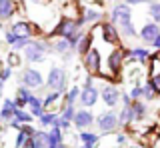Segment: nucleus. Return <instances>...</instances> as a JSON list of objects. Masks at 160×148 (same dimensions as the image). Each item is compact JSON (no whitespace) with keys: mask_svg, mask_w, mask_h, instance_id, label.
Here are the masks:
<instances>
[{"mask_svg":"<svg viewBox=\"0 0 160 148\" xmlns=\"http://www.w3.org/2000/svg\"><path fill=\"white\" fill-rule=\"evenodd\" d=\"M10 76H12V68H10V66H4V70L0 72V80L4 82V80H8Z\"/></svg>","mask_w":160,"mask_h":148,"instance_id":"nucleus-40","label":"nucleus"},{"mask_svg":"<svg viewBox=\"0 0 160 148\" xmlns=\"http://www.w3.org/2000/svg\"><path fill=\"white\" fill-rule=\"evenodd\" d=\"M158 34H160V26H158V24L156 22H146V24H142L138 36H140V40H142L144 44H152L154 40H156Z\"/></svg>","mask_w":160,"mask_h":148,"instance_id":"nucleus-14","label":"nucleus"},{"mask_svg":"<svg viewBox=\"0 0 160 148\" xmlns=\"http://www.w3.org/2000/svg\"><path fill=\"white\" fill-rule=\"evenodd\" d=\"M152 46L156 48V50H160V34H158V36H156V40L152 42Z\"/></svg>","mask_w":160,"mask_h":148,"instance_id":"nucleus-43","label":"nucleus"},{"mask_svg":"<svg viewBox=\"0 0 160 148\" xmlns=\"http://www.w3.org/2000/svg\"><path fill=\"white\" fill-rule=\"evenodd\" d=\"M16 114V102L14 100H4L2 108H0V120H10Z\"/></svg>","mask_w":160,"mask_h":148,"instance_id":"nucleus-25","label":"nucleus"},{"mask_svg":"<svg viewBox=\"0 0 160 148\" xmlns=\"http://www.w3.org/2000/svg\"><path fill=\"white\" fill-rule=\"evenodd\" d=\"M48 48H52V50L56 54H60V56L72 52V46H70V42L66 40V38H54L52 44H48Z\"/></svg>","mask_w":160,"mask_h":148,"instance_id":"nucleus-19","label":"nucleus"},{"mask_svg":"<svg viewBox=\"0 0 160 148\" xmlns=\"http://www.w3.org/2000/svg\"><path fill=\"white\" fill-rule=\"evenodd\" d=\"M16 12V2L14 0H0V20H8Z\"/></svg>","mask_w":160,"mask_h":148,"instance_id":"nucleus-20","label":"nucleus"},{"mask_svg":"<svg viewBox=\"0 0 160 148\" xmlns=\"http://www.w3.org/2000/svg\"><path fill=\"white\" fill-rule=\"evenodd\" d=\"M0 26H2V24H0Z\"/></svg>","mask_w":160,"mask_h":148,"instance_id":"nucleus-46","label":"nucleus"},{"mask_svg":"<svg viewBox=\"0 0 160 148\" xmlns=\"http://www.w3.org/2000/svg\"><path fill=\"white\" fill-rule=\"evenodd\" d=\"M116 140H118V144H124V142H126V134H124V132H122V134H118Z\"/></svg>","mask_w":160,"mask_h":148,"instance_id":"nucleus-42","label":"nucleus"},{"mask_svg":"<svg viewBox=\"0 0 160 148\" xmlns=\"http://www.w3.org/2000/svg\"><path fill=\"white\" fill-rule=\"evenodd\" d=\"M142 2H152V0H124V4H128V6H136V4Z\"/></svg>","mask_w":160,"mask_h":148,"instance_id":"nucleus-41","label":"nucleus"},{"mask_svg":"<svg viewBox=\"0 0 160 148\" xmlns=\"http://www.w3.org/2000/svg\"><path fill=\"white\" fill-rule=\"evenodd\" d=\"M156 96H158V94L154 92V88L146 82V84H144V100H148V102H150V100H154Z\"/></svg>","mask_w":160,"mask_h":148,"instance_id":"nucleus-36","label":"nucleus"},{"mask_svg":"<svg viewBox=\"0 0 160 148\" xmlns=\"http://www.w3.org/2000/svg\"><path fill=\"white\" fill-rule=\"evenodd\" d=\"M98 98H100V92H98L92 84H84V86H82V90H80V104H82L84 108L96 106Z\"/></svg>","mask_w":160,"mask_h":148,"instance_id":"nucleus-11","label":"nucleus"},{"mask_svg":"<svg viewBox=\"0 0 160 148\" xmlns=\"http://www.w3.org/2000/svg\"><path fill=\"white\" fill-rule=\"evenodd\" d=\"M80 32H82V20H66V18H62V20H58L56 26L50 30V36L70 40L72 36H76Z\"/></svg>","mask_w":160,"mask_h":148,"instance_id":"nucleus-3","label":"nucleus"},{"mask_svg":"<svg viewBox=\"0 0 160 148\" xmlns=\"http://www.w3.org/2000/svg\"><path fill=\"white\" fill-rule=\"evenodd\" d=\"M30 96H32L30 88H26V86H20L18 90H16V98H14V102H16V108H24V106H28Z\"/></svg>","mask_w":160,"mask_h":148,"instance_id":"nucleus-23","label":"nucleus"},{"mask_svg":"<svg viewBox=\"0 0 160 148\" xmlns=\"http://www.w3.org/2000/svg\"><path fill=\"white\" fill-rule=\"evenodd\" d=\"M6 44H8V46H12V48H16V50H20V48H26L28 44H30V38L18 36V34H14L12 30H8L6 32Z\"/></svg>","mask_w":160,"mask_h":148,"instance_id":"nucleus-16","label":"nucleus"},{"mask_svg":"<svg viewBox=\"0 0 160 148\" xmlns=\"http://www.w3.org/2000/svg\"><path fill=\"white\" fill-rule=\"evenodd\" d=\"M78 138H80V142L84 144L82 148H94V146L98 144V140H100L96 132H90V130H82L78 134Z\"/></svg>","mask_w":160,"mask_h":148,"instance_id":"nucleus-22","label":"nucleus"},{"mask_svg":"<svg viewBox=\"0 0 160 148\" xmlns=\"http://www.w3.org/2000/svg\"><path fill=\"white\" fill-rule=\"evenodd\" d=\"M148 84L154 88V92L160 96V74H156V76H150V80H148Z\"/></svg>","mask_w":160,"mask_h":148,"instance_id":"nucleus-38","label":"nucleus"},{"mask_svg":"<svg viewBox=\"0 0 160 148\" xmlns=\"http://www.w3.org/2000/svg\"><path fill=\"white\" fill-rule=\"evenodd\" d=\"M62 16L66 20H82V8L78 6L76 2H66L62 4Z\"/></svg>","mask_w":160,"mask_h":148,"instance_id":"nucleus-15","label":"nucleus"},{"mask_svg":"<svg viewBox=\"0 0 160 148\" xmlns=\"http://www.w3.org/2000/svg\"><path fill=\"white\" fill-rule=\"evenodd\" d=\"M118 124H120L118 114H114L112 110H106L96 116V126L100 132H114L118 128Z\"/></svg>","mask_w":160,"mask_h":148,"instance_id":"nucleus-8","label":"nucleus"},{"mask_svg":"<svg viewBox=\"0 0 160 148\" xmlns=\"http://www.w3.org/2000/svg\"><path fill=\"white\" fill-rule=\"evenodd\" d=\"M74 114H76V108L74 106H62V114H60V118H64V120H68V122H72V118Z\"/></svg>","mask_w":160,"mask_h":148,"instance_id":"nucleus-34","label":"nucleus"},{"mask_svg":"<svg viewBox=\"0 0 160 148\" xmlns=\"http://www.w3.org/2000/svg\"><path fill=\"white\" fill-rule=\"evenodd\" d=\"M134 148H146V146H134Z\"/></svg>","mask_w":160,"mask_h":148,"instance_id":"nucleus-45","label":"nucleus"},{"mask_svg":"<svg viewBox=\"0 0 160 148\" xmlns=\"http://www.w3.org/2000/svg\"><path fill=\"white\" fill-rule=\"evenodd\" d=\"M118 120H120V124H122V126H128V124H132V122H136V118H134V110H132V104L122 106V110H120V114H118Z\"/></svg>","mask_w":160,"mask_h":148,"instance_id":"nucleus-26","label":"nucleus"},{"mask_svg":"<svg viewBox=\"0 0 160 148\" xmlns=\"http://www.w3.org/2000/svg\"><path fill=\"white\" fill-rule=\"evenodd\" d=\"M124 60H126V50H124V48H120V46H116L112 52L108 54L106 68H104V70H100V76H104V78H116L118 74L122 72Z\"/></svg>","mask_w":160,"mask_h":148,"instance_id":"nucleus-2","label":"nucleus"},{"mask_svg":"<svg viewBox=\"0 0 160 148\" xmlns=\"http://www.w3.org/2000/svg\"><path fill=\"white\" fill-rule=\"evenodd\" d=\"M130 98H132V100H140V98H144V86H134L132 90H130Z\"/></svg>","mask_w":160,"mask_h":148,"instance_id":"nucleus-37","label":"nucleus"},{"mask_svg":"<svg viewBox=\"0 0 160 148\" xmlns=\"http://www.w3.org/2000/svg\"><path fill=\"white\" fill-rule=\"evenodd\" d=\"M28 138H30V136H28L24 130H18V132H16V142H14V148H22L24 142H26Z\"/></svg>","mask_w":160,"mask_h":148,"instance_id":"nucleus-35","label":"nucleus"},{"mask_svg":"<svg viewBox=\"0 0 160 148\" xmlns=\"http://www.w3.org/2000/svg\"><path fill=\"white\" fill-rule=\"evenodd\" d=\"M94 118H96V116H94L88 108H82V110H76L72 122H74V126H76L78 130H86V128H90L94 124Z\"/></svg>","mask_w":160,"mask_h":148,"instance_id":"nucleus-12","label":"nucleus"},{"mask_svg":"<svg viewBox=\"0 0 160 148\" xmlns=\"http://www.w3.org/2000/svg\"><path fill=\"white\" fill-rule=\"evenodd\" d=\"M84 62V68H86V72L90 74V76H96V74H100V50L98 48H92L86 56L82 58Z\"/></svg>","mask_w":160,"mask_h":148,"instance_id":"nucleus-10","label":"nucleus"},{"mask_svg":"<svg viewBox=\"0 0 160 148\" xmlns=\"http://www.w3.org/2000/svg\"><path fill=\"white\" fill-rule=\"evenodd\" d=\"M8 62H10V66H20V62H22V58H20L18 54L10 52V56H8Z\"/></svg>","mask_w":160,"mask_h":148,"instance_id":"nucleus-39","label":"nucleus"},{"mask_svg":"<svg viewBox=\"0 0 160 148\" xmlns=\"http://www.w3.org/2000/svg\"><path fill=\"white\" fill-rule=\"evenodd\" d=\"M10 30L14 34H18V36H26V38H34L40 34V28L36 22H28V20H14L12 26H10Z\"/></svg>","mask_w":160,"mask_h":148,"instance_id":"nucleus-7","label":"nucleus"},{"mask_svg":"<svg viewBox=\"0 0 160 148\" xmlns=\"http://www.w3.org/2000/svg\"><path fill=\"white\" fill-rule=\"evenodd\" d=\"M132 110H134V118H136V120H142V118L146 116L148 108L142 100H132Z\"/></svg>","mask_w":160,"mask_h":148,"instance_id":"nucleus-28","label":"nucleus"},{"mask_svg":"<svg viewBox=\"0 0 160 148\" xmlns=\"http://www.w3.org/2000/svg\"><path fill=\"white\" fill-rule=\"evenodd\" d=\"M104 18L102 10H96V8H86L82 12V24H100Z\"/></svg>","mask_w":160,"mask_h":148,"instance_id":"nucleus-17","label":"nucleus"},{"mask_svg":"<svg viewBox=\"0 0 160 148\" xmlns=\"http://www.w3.org/2000/svg\"><path fill=\"white\" fill-rule=\"evenodd\" d=\"M92 42H94V34L92 32H88V34H84V36H82V40H80L78 42V46H76V52H78V56H86V54L90 52V50H92Z\"/></svg>","mask_w":160,"mask_h":148,"instance_id":"nucleus-18","label":"nucleus"},{"mask_svg":"<svg viewBox=\"0 0 160 148\" xmlns=\"http://www.w3.org/2000/svg\"><path fill=\"white\" fill-rule=\"evenodd\" d=\"M148 14H150V18H152V22H156L160 26V2H158V0H152V2H150Z\"/></svg>","mask_w":160,"mask_h":148,"instance_id":"nucleus-31","label":"nucleus"},{"mask_svg":"<svg viewBox=\"0 0 160 148\" xmlns=\"http://www.w3.org/2000/svg\"><path fill=\"white\" fill-rule=\"evenodd\" d=\"M66 80H68L66 70L54 66V68H50V72H48L46 88L50 92H62V94H66Z\"/></svg>","mask_w":160,"mask_h":148,"instance_id":"nucleus-4","label":"nucleus"},{"mask_svg":"<svg viewBox=\"0 0 160 148\" xmlns=\"http://www.w3.org/2000/svg\"><path fill=\"white\" fill-rule=\"evenodd\" d=\"M60 96H62V92H50V94H46V96L42 98V102H44V108L52 106L56 100H60Z\"/></svg>","mask_w":160,"mask_h":148,"instance_id":"nucleus-33","label":"nucleus"},{"mask_svg":"<svg viewBox=\"0 0 160 148\" xmlns=\"http://www.w3.org/2000/svg\"><path fill=\"white\" fill-rule=\"evenodd\" d=\"M48 52V44L46 42H40V40H30V44L24 48V60L30 64H36V62H44Z\"/></svg>","mask_w":160,"mask_h":148,"instance_id":"nucleus-5","label":"nucleus"},{"mask_svg":"<svg viewBox=\"0 0 160 148\" xmlns=\"http://www.w3.org/2000/svg\"><path fill=\"white\" fill-rule=\"evenodd\" d=\"M0 92H2V80H0Z\"/></svg>","mask_w":160,"mask_h":148,"instance_id":"nucleus-44","label":"nucleus"},{"mask_svg":"<svg viewBox=\"0 0 160 148\" xmlns=\"http://www.w3.org/2000/svg\"><path fill=\"white\" fill-rule=\"evenodd\" d=\"M58 118L60 116H56L54 112H44L42 116H40V124L42 126H50V128H54L58 124Z\"/></svg>","mask_w":160,"mask_h":148,"instance_id":"nucleus-29","label":"nucleus"},{"mask_svg":"<svg viewBox=\"0 0 160 148\" xmlns=\"http://www.w3.org/2000/svg\"><path fill=\"white\" fill-rule=\"evenodd\" d=\"M80 98V88L78 86H72L70 90H66V94H64V104L62 106H74L76 104V100Z\"/></svg>","mask_w":160,"mask_h":148,"instance_id":"nucleus-27","label":"nucleus"},{"mask_svg":"<svg viewBox=\"0 0 160 148\" xmlns=\"http://www.w3.org/2000/svg\"><path fill=\"white\" fill-rule=\"evenodd\" d=\"M96 30L100 32V40H104L106 44H112V46H118L120 44V32H118V28L114 26L112 22L96 24Z\"/></svg>","mask_w":160,"mask_h":148,"instance_id":"nucleus-6","label":"nucleus"},{"mask_svg":"<svg viewBox=\"0 0 160 148\" xmlns=\"http://www.w3.org/2000/svg\"><path fill=\"white\" fill-rule=\"evenodd\" d=\"M14 118H16L20 124H30V122H32V114L24 112L22 108H16V114H14Z\"/></svg>","mask_w":160,"mask_h":148,"instance_id":"nucleus-32","label":"nucleus"},{"mask_svg":"<svg viewBox=\"0 0 160 148\" xmlns=\"http://www.w3.org/2000/svg\"><path fill=\"white\" fill-rule=\"evenodd\" d=\"M120 96H122V94H120V90H118L116 86H112V84H106L102 90H100V98H102V102L108 108L116 106L118 102H120Z\"/></svg>","mask_w":160,"mask_h":148,"instance_id":"nucleus-13","label":"nucleus"},{"mask_svg":"<svg viewBox=\"0 0 160 148\" xmlns=\"http://www.w3.org/2000/svg\"><path fill=\"white\" fill-rule=\"evenodd\" d=\"M22 86L30 88V90H40L44 86V76L36 68H28L22 72Z\"/></svg>","mask_w":160,"mask_h":148,"instance_id":"nucleus-9","label":"nucleus"},{"mask_svg":"<svg viewBox=\"0 0 160 148\" xmlns=\"http://www.w3.org/2000/svg\"><path fill=\"white\" fill-rule=\"evenodd\" d=\"M126 58L138 62V64H144L150 58V50H146V48H132V50L126 52Z\"/></svg>","mask_w":160,"mask_h":148,"instance_id":"nucleus-21","label":"nucleus"},{"mask_svg":"<svg viewBox=\"0 0 160 148\" xmlns=\"http://www.w3.org/2000/svg\"><path fill=\"white\" fill-rule=\"evenodd\" d=\"M150 76L160 74V50H156V54H150Z\"/></svg>","mask_w":160,"mask_h":148,"instance_id":"nucleus-30","label":"nucleus"},{"mask_svg":"<svg viewBox=\"0 0 160 148\" xmlns=\"http://www.w3.org/2000/svg\"><path fill=\"white\" fill-rule=\"evenodd\" d=\"M28 106H30V114H32V116L40 118V116L44 114V102H42V98H40V96L32 94V96H30Z\"/></svg>","mask_w":160,"mask_h":148,"instance_id":"nucleus-24","label":"nucleus"},{"mask_svg":"<svg viewBox=\"0 0 160 148\" xmlns=\"http://www.w3.org/2000/svg\"><path fill=\"white\" fill-rule=\"evenodd\" d=\"M110 18H112V24L118 28L120 36L124 38H136V28L132 24V14H130V6L124 2H118L112 6V12H110Z\"/></svg>","mask_w":160,"mask_h":148,"instance_id":"nucleus-1","label":"nucleus"}]
</instances>
